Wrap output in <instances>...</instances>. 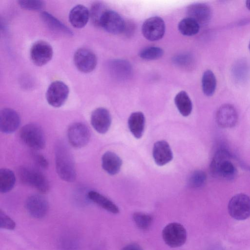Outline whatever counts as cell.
<instances>
[{
    "label": "cell",
    "instance_id": "cell-18",
    "mask_svg": "<svg viewBox=\"0 0 250 250\" xmlns=\"http://www.w3.org/2000/svg\"><path fill=\"white\" fill-rule=\"evenodd\" d=\"M152 155L155 163L159 166L165 165L173 159V153L170 146L164 140L157 141L154 144Z\"/></svg>",
    "mask_w": 250,
    "mask_h": 250
},
{
    "label": "cell",
    "instance_id": "cell-30",
    "mask_svg": "<svg viewBox=\"0 0 250 250\" xmlns=\"http://www.w3.org/2000/svg\"><path fill=\"white\" fill-rule=\"evenodd\" d=\"M132 218L137 227L142 230L148 229L153 221V218L151 215L141 212H134Z\"/></svg>",
    "mask_w": 250,
    "mask_h": 250
},
{
    "label": "cell",
    "instance_id": "cell-10",
    "mask_svg": "<svg viewBox=\"0 0 250 250\" xmlns=\"http://www.w3.org/2000/svg\"><path fill=\"white\" fill-rule=\"evenodd\" d=\"M73 60L77 68L85 73L93 71L97 64L95 54L90 49L84 47L80 48L75 52Z\"/></svg>",
    "mask_w": 250,
    "mask_h": 250
},
{
    "label": "cell",
    "instance_id": "cell-15",
    "mask_svg": "<svg viewBox=\"0 0 250 250\" xmlns=\"http://www.w3.org/2000/svg\"><path fill=\"white\" fill-rule=\"evenodd\" d=\"M21 118L19 114L14 109L5 108L0 112V130L6 134L15 132L19 127Z\"/></svg>",
    "mask_w": 250,
    "mask_h": 250
},
{
    "label": "cell",
    "instance_id": "cell-13",
    "mask_svg": "<svg viewBox=\"0 0 250 250\" xmlns=\"http://www.w3.org/2000/svg\"><path fill=\"white\" fill-rule=\"evenodd\" d=\"M25 206L29 215L38 219L45 216L49 208L46 199L41 194L29 196L26 200Z\"/></svg>",
    "mask_w": 250,
    "mask_h": 250
},
{
    "label": "cell",
    "instance_id": "cell-4",
    "mask_svg": "<svg viewBox=\"0 0 250 250\" xmlns=\"http://www.w3.org/2000/svg\"><path fill=\"white\" fill-rule=\"evenodd\" d=\"M20 136L26 145L33 149H42L45 146L44 134L37 124L30 123L24 125L20 130Z\"/></svg>",
    "mask_w": 250,
    "mask_h": 250
},
{
    "label": "cell",
    "instance_id": "cell-6",
    "mask_svg": "<svg viewBox=\"0 0 250 250\" xmlns=\"http://www.w3.org/2000/svg\"><path fill=\"white\" fill-rule=\"evenodd\" d=\"M162 237L167 246L171 248H177L185 243L187 233L182 225L174 222L168 224L164 228Z\"/></svg>",
    "mask_w": 250,
    "mask_h": 250
},
{
    "label": "cell",
    "instance_id": "cell-21",
    "mask_svg": "<svg viewBox=\"0 0 250 250\" xmlns=\"http://www.w3.org/2000/svg\"><path fill=\"white\" fill-rule=\"evenodd\" d=\"M122 161L120 157L113 152H105L102 157V166L108 174H117L122 167Z\"/></svg>",
    "mask_w": 250,
    "mask_h": 250
},
{
    "label": "cell",
    "instance_id": "cell-5",
    "mask_svg": "<svg viewBox=\"0 0 250 250\" xmlns=\"http://www.w3.org/2000/svg\"><path fill=\"white\" fill-rule=\"evenodd\" d=\"M229 215L237 220H244L250 217V197L244 193L234 195L228 206Z\"/></svg>",
    "mask_w": 250,
    "mask_h": 250
},
{
    "label": "cell",
    "instance_id": "cell-28",
    "mask_svg": "<svg viewBox=\"0 0 250 250\" xmlns=\"http://www.w3.org/2000/svg\"><path fill=\"white\" fill-rule=\"evenodd\" d=\"M200 25L192 19L187 17L182 19L178 23V29L182 35L192 36L197 34Z\"/></svg>",
    "mask_w": 250,
    "mask_h": 250
},
{
    "label": "cell",
    "instance_id": "cell-9",
    "mask_svg": "<svg viewBox=\"0 0 250 250\" xmlns=\"http://www.w3.org/2000/svg\"><path fill=\"white\" fill-rule=\"evenodd\" d=\"M166 25L160 17L155 16L146 19L142 26V32L144 37L150 41L161 39L165 35Z\"/></svg>",
    "mask_w": 250,
    "mask_h": 250
},
{
    "label": "cell",
    "instance_id": "cell-31",
    "mask_svg": "<svg viewBox=\"0 0 250 250\" xmlns=\"http://www.w3.org/2000/svg\"><path fill=\"white\" fill-rule=\"evenodd\" d=\"M164 54V50L157 46H149L143 49L139 53L140 58L145 60H154L161 58Z\"/></svg>",
    "mask_w": 250,
    "mask_h": 250
},
{
    "label": "cell",
    "instance_id": "cell-32",
    "mask_svg": "<svg viewBox=\"0 0 250 250\" xmlns=\"http://www.w3.org/2000/svg\"><path fill=\"white\" fill-rule=\"evenodd\" d=\"M206 180L207 175L204 171L200 170H195L189 178V185L193 188H200L205 184Z\"/></svg>",
    "mask_w": 250,
    "mask_h": 250
},
{
    "label": "cell",
    "instance_id": "cell-23",
    "mask_svg": "<svg viewBox=\"0 0 250 250\" xmlns=\"http://www.w3.org/2000/svg\"><path fill=\"white\" fill-rule=\"evenodd\" d=\"M88 198L92 202L113 214H117L120 210L118 206L112 201L97 191L90 190L87 193Z\"/></svg>",
    "mask_w": 250,
    "mask_h": 250
},
{
    "label": "cell",
    "instance_id": "cell-2",
    "mask_svg": "<svg viewBox=\"0 0 250 250\" xmlns=\"http://www.w3.org/2000/svg\"><path fill=\"white\" fill-rule=\"evenodd\" d=\"M231 155L224 149L218 150L213 157L210 164V171L215 177L230 181L236 177L237 170L231 161Z\"/></svg>",
    "mask_w": 250,
    "mask_h": 250
},
{
    "label": "cell",
    "instance_id": "cell-24",
    "mask_svg": "<svg viewBox=\"0 0 250 250\" xmlns=\"http://www.w3.org/2000/svg\"><path fill=\"white\" fill-rule=\"evenodd\" d=\"M41 17L43 22L51 30L69 36L73 35L69 28L49 13L43 11Z\"/></svg>",
    "mask_w": 250,
    "mask_h": 250
},
{
    "label": "cell",
    "instance_id": "cell-39",
    "mask_svg": "<svg viewBox=\"0 0 250 250\" xmlns=\"http://www.w3.org/2000/svg\"><path fill=\"white\" fill-rule=\"evenodd\" d=\"M249 50H250V43H249Z\"/></svg>",
    "mask_w": 250,
    "mask_h": 250
},
{
    "label": "cell",
    "instance_id": "cell-29",
    "mask_svg": "<svg viewBox=\"0 0 250 250\" xmlns=\"http://www.w3.org/2000/svg\"><path fill=\"white\" fill-rule=\"evenodd\" d=\"M108 10L106 5L102 2H95L89 10L90 19L92 23L97 27H101L103 17Z\"/></svg>",
    "mask_w": 250,
    "mask_h": 250
},
{
    "label": "cell",
    "instance_id": "cell-36",
    "mask_svg": "<svg viewBox=\"0 0 250 250\" xmlns=\"http://www.w3.org/2000/svg\"><path fill=\"white\" fill-rule=\"evenodd\" d=\"M33 154L35 162L41 168L45 169L48 167V162L43 155L36 153Z\"/></svg>",
    "mask_w": 250,
    "mask_h": 250
},
{
    "label": "cell",
    "instance_id": "cell-20",
    "mask_svg": "<svg viewBox=\"0 0 250 250\" xmlns=\"http://www.w3.org/2000/svg\"><path fill=\"white\" fill-rule=\"evenodd\" d=\"M89 19V10L81 4L73 7L69 14V22L76 28H82L84 27Z\"/></svg>",
    "mask_w": 250,
    "mask_h": 250
},
{
    "label": "cell",
    "instance_id": "cell-17",
    "mask_svg": "<svg viewBox=\"0 0 250 250\" xmlns=\"http://www.w3.org/2000/svg\"><path fill=\"white\" fill-rule=\"evenodd\" d=\"M188 17L195 21L199 25L208 23L211 19V11L208 5L205 3H197L189 5L187 7Z\"/></svg>",
    "mask_w": 250,
    "mask_h": 250
},
{
    "label": "cell",
    "instance_id": "cell-1",
    "mask_svg": "<svg viewBox=\"0 0 250 250\" xmlns=\"http://www.w3.org/2000/svg\"><path fill=\"white\" fill-rule=\"evenodd\" d=\"M57 172L63 181L72 182L76 177L73 156L68 147L62 142H58L55 149Z\"/></svg>",
    "mask_w": 250,
    "mask_h": 250
},
{
    "label": "cell",
    "instance_id": "cell-16",
    "mask_svg": "<svg viewBox=\"0 0 250 250\" xmlns=\"http://www.w3.org/2000/svg\"><path fill=\"white\" fill-rule=\"evenodd\" d=\"M90 122L97 132L104 134L108 130L111 124L110 114L105 108H97L92 112Z\"/></svg>",
    "mask_w": 250,
    "mask_h": 250
},
{
    "label": "cell",
    "instance_id": "cell-19",
    "mask_svg": "<svg viewBox=\"0 0 250 250\" xmlns=\"http://www.w3.org/2000/svg\"><path fill=\"white\" fill-rule=\"evenodd\" d=\"M108 66L111 75L118 80H127L132 74V68L131 64L124 60H112L109 62Z\"/></svg>",
    "mask_w": 250,
    "mask_h": 250
},
{
    "label": "cell",
    "instance_id": "cell-26",
    "mask_svg": "<svg viewBox=\"0 0 250 250\" xmlns=\"http://www.w3.org/2000/svg\"><path fill=\"white\" fill-rule=\"evenodd\" d=\"M16 182L14 172L10 169L2 168L0 170V191L5 193L13 189Z\"/></svg>",
    "mask_w": 250,
    "mask_h": 250
},
{
    "label": "cell",
    "instance_id": "cell-33",
    "mask_svg": "<svg viewBox=\"0 0 250 250\" xmlns=\"http://www.w3.org/2000/svg\"><path fill=\"white\" fill-rule=\"evenodd\" d=\"M18 2L20 7L28 10H40L44 6V2L39 0H20Z\"/></svg>",
    "mask_w": 250,
    "mask_h": 250
},
{
    "label": "cell",
    "instance_id": "cell-38",
    "mask_svg": "<svg viewBox=\"0 0 250 250\" xmlns=\"http://www.w3.org/2000/svg\"><path fill=\"white\" fill-rule=\"evenodd\" d=\"M246 6L247 9L250 11V0H247L246 2Z\"/></svg>",
    "mask_w": 250,
    "mask_h": 250
},
{
    "label": "cell",
    "instance_id": "cell-7",
    "mask_svg": "<svg viewBox=\"0 0 250 250\" xmlns=\"http://www.w3.org/2000/svg\"><path fill=\"white\" fill-rule=\"evenodd\" d=\"M69 93V88L64 83L61 81H55L49 85L47 89L46 101L51 106L60 107L67 100Z\"/></svg>",
    "mask_w": 250,
    "mask_h": 250
},
{
    "label": "cell",
    "instance_id": "cell-12",
    "mask_svg": "<svg viewBox=\"0 0 250 250\" xmlns=\"http://www.w3.org/2000/svg\"><path fill=\"white\" fill-rule=\"evenodd\" d=\"M126 24L123 18L116 12L108 9L101 22V27L106 32L114 35L123 33Z\"/></svg>",
    "mask_w": 250,
    "mask_h": 250
},
{
    "label": "cell",
    "instance_id": "cell-27",
    "mask_svg": "<svg viewBox=\"0 0 250 250\" xmlns=\"http://www.w3.org/2000/svg\"><path fill=\"white\" fill-rule=\"evenodd\" d=\"M216 87L215 76L210 70H207L203 74L202 88L204 94L207 96H211L214 93Z\"/></svg>",
    "mask_w": 250,
    "mask_h": 250
},
{
    "label": "cell",
    "instance_id": "cell-8",
    "mask_svg": "<svg viewBox=\"0 0 250 250\" xmlns=\"http://www.w3.org/2000/svg\"><path fill=\"white\" fill-rule=\"evenodd\" d=\"M67 134L69 143L75 148H82L85 146L90 138L88 127L80 122L71 125L67 129Z\"/></svg>",
    "mask_w": 250,
    "mask_h": 250
},
{
    "label": "cell",
    "instance_id": "cell-34",
    "mask_svg": "<svg viewBox=\"0 0 250 250\" xmlns=\"http://www.w3.org/2000/svg\"><path fill=\"white\" fill-rule=\"evenodd\" d=\"M15 222L7 215L3 210H0V228L9 230H13L15 228Z\"/></svg>",
    "mask_w": 250,
    "mask_h": 250
},
{
    "label": "cell",
    "instance_id": "cell-11",
    "mask_svg": "<svg viewBox=\"0 0 250 250\" xmlns=\"http://www.w3.org/2000/svg\"><path fill=\"white\" fill-rule=\"evenodd\" d=\"M53 51L51 45L44 41L36 42L32 45L30 55L34 64L41 66L48 62L52 59Z\"/></svg>",
    "mask_w": 250,
    "mask_h": 250
},
{
    "label": "cell",
    "instance_id": "cell-37",
    "mask_svg": "<svg viewBox=\"0 0 250 250\" xmlns=\"http://www.w3.org/2000/svg\"><path fill=\"white\" fill-rule=\"evenodd\" d=\"M122 250H143L138 244L131 243L125 246Z\"/></svg>",
    "mask_w": 250,
    "mask_h": 250
},
{
    "label": "cell",
    "instance_id": "cell-14",
    "mask_svg": "<svg viewBox=\"0 0 250 250\" xmlns=\"http://www.w3.org/2000/svg\"><path fill=\"white\" fill-rule=\"evenodd\" d=\"M238 119V113L234 106L226 104L222 105L216 113V121L218 125L225 128H229L236 125Z\"/></svg>",
    "mask_w": 250,
    "mask_h": 250
},
{
    "label": "cell",
    "instance_id": "cell-25",
    "mask_svg": "<svg viewBox=\"0 0 250 250\" xmlns=\"http://www.w3.org/2000/svg\"><path fill=\"white\" fill-rule=\"evenodd\" d=\"M174 103L180 113L183 116L189 115L192 110V102L185 91L178 92L174 98Z\"/></svg>",
    "mask_w": 250,
    "mask_h": 250
},
{
    "label": "cell",
    "instance_id": "cell-22",
    "mask_svg": "<svg viewBox=\"0 0 250 250\" xmlns=\"http://www.w3.org/2000/svg\"><path fill=\"white\" fill-rule=\"evenodd\" d=\"M128 128L137 139L143 136L145 126V117L144 114L140 111L133 112L128 119Z\"/></svg>",
    "mask_w": 250,
    "mask_h": 250
},
{
    "label": "cell",
    "instance_id": "cell-35",
    "mask_svg": "<svg viewBox=\"0 0 250 250\" xmlns=\"http://www.w3.org/2000/svg\"><path fill=\"white\" fill-rule=\"evenodd\" d=\"M192 59V57L188 54H181L174 57L173 62L178 66L188 67L193 63Z\"/></svg>",
    "mask_w": 250,
    "mask_h": 250
},
{
    "label": "cell",
    "instance_id": "cell-3",
    "mask_svg": "<svg viewBox=\"0 0 250 250\" xmlns=\"http://www.w3.org/2000/svg\"><path fill=\"white\" fill-rule=\"evenodd\" d=\"M21 181L24 185L32 187L41 193H46L49 184L45 175L38 170L27 166H22L18 170Z\"/></svg>",
    "mask_w": 250,
    "mask_h": 250
}]
</instances>
